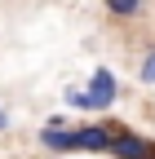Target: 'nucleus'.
Segmentation results:
<instances>
[{
    "mask_svg": "<svg viewBox=\"0 0 155 159\" xmlns=\"http://www.w3.org/2000/svg\"><path fill=\"white\" fill-rule=\"evenodd\" d=\"M62 97H67V106H75V111H98V106H93V93L89 89H62Z\"/></svg>",
    "mask_w": 155,
    "mask_h": 159,
    "instance_id": "423d86ee",
    "label": "nucleus"
},
{
    "mask_svg": "<svg viewBox=\"0 0 155 159\" xmlns=\"http://www.w3.org/2000/svg\"><path fill=\"white\" fill-rule=\"evenodd\" d=\"M40 146L53 150V155H71V150H80L75 128H67V124H45V128H40Z\"/></svg>",
    "mask_w": 155,
    "mask_h": 159,
    "instance_id": "20e7f679",
    "label": "nucleus"
},
{
    "mask_svg": "<svg viewBox=\"0 0 155 159\" xmlns=\"http://www.w3.org/2000/svg\"><path fill=\"white\" fill-rule=\"evenodd\" d=\"M102 5H106L111 18H120V22H129V18L142 13V0H102Z\"/></svg>",
    "mask_w": 155,
    "mask_h": 159,
    "instance_id": "39448f33",
    "label": "nucleus"
},
{
    "mask_svg": "<svg viewBox=\"0 0 155 159\" xmlns=\"http://www.w3.org/2000/svg\"><path fill=\"white\" fill-rule=\"evenodd\" d=\"M75 142H80L84 155H111L115 128H111V124H80V128H75Z\"/></svg>",
    "mask_w": 155,
    "mask_h": 159,
    "instance_id": "f257e3e1",
    "label": "nucleus"
},
{
    "mask_svg": "<svg viewBox=\"0 0 155 159\" xmlns=\"http://www.w3.org/2000/svg\"><path fill=\"white\" fill-rule=\"evenodd\" d=\"M115 159H155V146L146 142L142 133H129V128H115V146H111Z\"/></svg>",
    "mask_w": 155,
    "mask_h": 159,
    "instance_id": "7ed1b4c3",
    "label": "nucleus"
},
{
    "mask_svg": "<svg viewBox=\"0 0 155 159\" xmlns=\"http://www.w3.org/2000/svg\"><path fill=\"white\" fill-rule=\"evenodd\" d=\"M9 128V111H0V133H5Z\"/></svg>",
    "mask_w": 155,
    "mask_h": 159,
    "instance_id": "6e6552de",
    "label": "nucleus"
},
{
    "mask_svg": "<svg viewBox=\"0 0 155 159\" xmlns=\"http://www.w3.org/2000/svg\"><path fill=\"white\" fill-rule=\"evenodd\" d=\"M89 93H93V106H98V111H111L115 102H120V80H115L106 66H98L89 75Z\"/></svg>",
    "mask_w": 155,
    "mask_h": 159,
    "instance_id": "f03ea898",
    "label": "nucleus"
},
{
    "mask_svg": "<svg viewBox=\"0 0 155 159\" xmlns=\"http://www.w3.org/2000/svg\"><path fill=\"white\" fill-rule=\"evenodd\" d=\"M138 75H142V84H155V49H146V57H142Z\"/></svg>",
    "mask_w": 155,
    "mask_h": 159,
    "instance_id": "0eeeda50",
    "label": "nucleus"
}]
</instances>
